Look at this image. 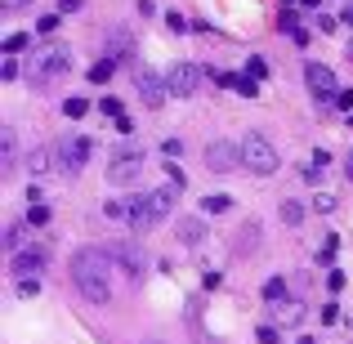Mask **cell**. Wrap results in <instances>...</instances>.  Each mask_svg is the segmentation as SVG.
<instances>
[{
    "mask_svg": "<svg viewBox=\"0 0 353 344\" xmlns=\"http://www.w3.org/2000/svg\"><path fill=\"white\" fill-rule=\"evenodd\" d=\"M81 5H85V0H59V14H77Z\"/></svg>",
    "mask_w": 353,
    "mask_h": 344,
    "instance_id": "cell-37",
    "label": "cell"
},
{
    "mask_svg": "<svg viewBox=\"0 0 353 344\" xmlns=\"http://www.w3.org/2000/svg\"><path fill=\"white\" fill-rule=\"evenodd\" d=\"M134 85H139V94H143L148 108H161L165 99H170V85H165V77H157V72H148V68L134 77Z\"/></svg>",
    "mask_w": 353,
    "mask_h": 344,
    "instance_id": "cell-9",
    "label": "cell"
},
{
    "mask_svg": "<svg viewBox=\"0 0 353 344\" xmlns=\"http://www.w3.org/2000/svg\"><path fill=\"white\" fill-rule=\"evenodd\" d=\"M174 201H179V183H161V188H152V192H139L134 197V232H148V228H157L161 219H170L174 215Z\"/></svg>",
    "mask_w": 353,
    "mask_h": 344,
    "instance_id": "cell-2",
    "label": "cell"
},
{
    "mask_svg": "<svg viewBox=\"0 0 353 344\" xmlns=\"http://www.w3.org/2000/svg\"><path fill=\"white\" fill-rule=\"evenodd\" d=\"M241 161H246L250 174H273L277 165H282V156H277V148L268 143L259 130H250V134L241 139Z\"/></svg>",
    "mask_w": 353,
    "mask_h": 344,
    "instance_id": "cell-3",
    "label": "cell"
},
{
    "mask_svg": "<svg viewBox=\"0 0 353 344\" xmlns=\"http://www.w3.org/2000/svg\"><path fill=\"white\" fill-rule=\"evenodd\" d=\"M313 210H318V215H327V210H336V197H327V192H318V197H313Z\"/></svg>",
    "mask_w": 353,
    "mask_h": 344,
    "instance_id": "cell-30",
    "label": "cell"
},
{
    "mask_svg": "<svg viewBox=\"0 0 353 344\" xmlns=\"http://www.w3.org/2000/svg\"><path fill=\"white\" fill-rule=\"evenodd\" d=\"M27 165H32V174H50L54 170V152L50 148H36V152L27 156Z\"/></svg>",
    "mask_w": 353,
    "mask_h": 344,
    "instance_id": "cell-18",
    "label": "cell"
},
{
    "mask_svg": "<svg viewBox=\"0 0 353 344\" xmlns=\"http://www.w3.org/2000/svg\"><path fill=\"white\" fill-rule=\"evenodd\" d=\"M103 215L108 219H112V224H134V197H117V201H108V206H103Z\"/></svg>",
    "mask_w": 353,
    "mask_h": 344,
    "instance_id": "cell-14",
    "label": "cell"
},
{
    "mask_svg": "<svg viewBox=\"0 0 353 344\" xmlns=\"http://www.w3.org/2000/svg\"><path fill=\"white\" fill-rule=\"evenodd\" d=\"M41 264H45L41 250H14V277H32V273H41Z\"/></svg>",
    "mask_w": 353,
    "mask_h": 344,
    "instance_id": "cell-13",
    "label": "cell"
},
{
    "mask_svg": "<svg viewBox=\"0 0 353 344\" xmlns=\"http://www.w3.org/2000/svg\"><path fill=\"white\" fill-rule=\"evenodd\" d=\"M277 27H282V32H295V27H300V23H295V14H291V9H286V14L277 18Z\"/></svg>",
    "mask_w": 353,
    "mask_h": 344,
    "instance_id": "cell-34",
    "label": "cell"
},
{
    "mask_svg": "<svg viewBox=\"0 0 353 344\" xmlns=\"http://www.w3.org/2000/svg\"><path fill=\"white\" fill-rule=\"evenodd\" d=\"M201 161H206V170H215V174H233L237 165H246L241 161V143H228V139H210Z\"/></svg>",
    "mask_w": 353,
    "mask_h": 344,
    "instance_id": "cell-5",
    "label": "cell"
},
{
    "mask_svg": "<svg viewBox=\"0 0 353 344\" xmlns=\"http://www.w3.org/2000/svg\"><path fill=\"white\" fill-rule=\"evenodd\" d=\"M99 112H103V117H112V121H117V117H125V108H121V99H112V94H108V99H103V103H99Z\"/></svg>",
    "mask_w": 353,
    "mask_h": 344,
    "instance_id": "cell-26",
    "label": "cell"
},
{
    "mask_svg": "<svg viewBox=\"0 0 353 344\" xmlns=\"http://www.w3.org/2000/svg\"><path fill=\"white\" fill-rule=\"evenodd\" d=\"M18 165V134L14 125H0V174H9Z\"/></svg>",
    "mask_w": 353,
    "mask_h": 344,
    "instance_id": "cell-12",
    "label": "cell"
},
{
    "mask_svg": "<svg viewBox=\"0 0 353 344\" xmlns=\"http://www.w3.org/2000/svg\"><path fill=\"white\" fill-rule=\"evenodd\" d=\"M264 300H268V304H277V300H286V282H282V277H273V282H268V286H264Z\"/></svg>",
    "mask_w": 353,
    "mask_h": 344,
    "instance_id": "cell-24",
    "label": "cell"
},
{
    "mask_svg": "<svg viewBox=\"0 0 353 344\" xmlns=\"http://www.w3.org/2000/svg\"><path fill=\"white\" fill-rule=\"evenodd\" d=\"M219 85H228V90H237V94H246V99H255L259 94V85H255V77H219Z\"/></svg>",
    "mask_w": 353,
    "mask_h": 344,
    "instance_id": "cell-17",
    "label": "cell"
},
{
    "mask_svg": "<svg viewBox=\"0 0 353 344\" xmlns=\"http://www.w3.org/2000/svg\"><path fill=\"white\" fill-rule=\"evenodd\" d=\"M108 59H130V32L125 27H112V32H108Z\"/></svg>",
    "mask_w": 353,
    "mask_h": 344,
    "instance_id": "cell-15",
    "label": "cell"
},
{
    "mask_svg": "<svg viewBox=\"0 0 353 344\" xmlns=\"http://www.w3.org/2000/svg\"><path fill=\"white\" fill-rule=\"evenodd\" d=\"M27 224H32V228H45V224H50V206L32 201V210H27Z\"/></svg>",
    "mask_w": 353,
    "mask_h": 344,
    "instance_id": "cell-21",
    "label": "cell"
},
{
    "mask_svg": "<svg viewBox=\"0 0 353 344\" xmlns=\"http://www.w3.org/2000/svg\"><path fill=\"white\" fill-rule=\"evenodd\" d=\"M340 23H345V27H353V5L345 9V14H340Z\"/></svg>",
    "mask_w": 353,
    "mask_h": 344,
    "instance_id": "cell-39",
    "label": "cell"
},
{
    "mask_svg": "<svg viewBox=\"0 0 353 344\" xmlns=\"http://www.w3.org/2000/svg\"><path fill=\"white\" fill-rule=\"evenodd\" d=\"M112 68H117V59L94 63V68H90V81H94V85H108V81H112Z\"/></svg>",
    "mask_w": 353,
    "mask_h": 344,
    "instance_id": "cell-20",
    "label": "cell"
},
{
    "mask_svg": "<svg viewBox=\"0 0 353 344\" xmlns=\"http://www.w3.org/2000/svg\"><path fill=\"white\" fill-rule=\"evenodd\" d=\"M304 300H291V295H286V300H277L273 304V318H277V327H300L304 322Z\"/></svg>",
    "mask_w": 353,
    "mask_h": 344,
    "instance_id": "cell-11",
    "label": "cell"
},
{
    "mask_svg": "<svg viewBox=\"0 0 353 344\" xmlns=\"http://www.w3.org/2000/svg\"><path fill=\"white\" fill-rule=\"evenodd\" d=\"M0 77H5V81H14V77H18V63L9 59V54H5V68H0Z\"/></svg>",
    "mask_w": 353,
    "mask_h": 344,
    "instance_id": "cell-36",
    "label": "cell"
},
{
    "mask_svg": "<svg viewBox=\"0 0 353 344\" xmlns=\"http://www.w3.org/2000/svg\"><path fill=\"white\" fill-rule=\"evenodd\" d=\"M108 255H112V264H121L125 273H143V255H139V246H130V241H112L108 246Z\"/></svg>",
    "mask_w": 353,
    "mask_h": 344,
    "instance_id": "cell-10",
    "label": "cell"
},
{
    "mask_svg": "<svg viewBox=\"0 0 353 344\" xmlns=\"http://www.w3.org/2000/svg\"><path fill=\"white\" fill-rule=\"evenodd\" d=\"M32 5V0H0V9H5V14H18V9H27Z\"/></svg>",
    "mask_w": 353,
    "mask_h": 344,
    "instance_id": "cell-32",
    "label": "cell"
},
{
    "mask_svg": "<svg viewBox=\"0 0 353 344\" xmlns=\"http://www.w3.org/2000/svg\"><path fill=\"white\" fill-rule=\"evenodd\" d=\"M54 27H59V14H45L41 23H36V32H54Z\"/></svg>",
    "mask_w": 353,
    "mask_h": 344,
    "instance_id": "cell-33",
    "label": "cell"
},
{
    "mask_svg": "<svg viewBox=\"0 0 353 344\" xmlns=\"http://www.w3.org/2000/svg\"><path fill=\"white\" fill-rule=\"evenodd\" d=\"M27 41H32L27 32H14V36L5 41V54H9V59H14V54H23V50H27Z\"/></svg>",
    "mask_w": 353,
    "mask_h": 344,
    "instance_id": "cell-22",
    "label": "cell"
},
{
    "mask_svg": "<svg viewBox=\"0 0 353 344\" xmlns=\"http://www.w3.org/2000/svg\"><path fill=\"white\" fill-rule=\"evenodd\" d=\"M165 85H170L174 99H192L201 90V68L197 63H174V68L165 72Z\"/></svg>",
    "mask_w": 353,
    "mask_h": 344,
    "instance_id": "cell-6",
    "label": "cell"
},
{
    "mask_svg": "<svg viewBox=\"0 0 353 344\" xmlns=\"http://www.w3.org/2000/svg\"><path fill=\"white\" fill-rule=\"evenodd\" d=\"M59 152H63V161H59L63 174H81V170H85V161H90V152H94V143H90L85 134H77V139H68Z\"/></svg>",
    "mask_w": 353,
    "mask_h": 344,
    "instance_id": "cell-8",
    "label": "cell"
},
{
    "mask_svg": "<svg viewBox=\"0 0 353 344\" xmlns=\"http://www.w3.org/2000/svg\"><path fill=\"white\" fill-rule=\"evenodd\" d=\"M143 165H148V156L139 152V148H121L112 161H108V183H117V188H130L134 179H143Z\"/></svg>",
    "mask_w": 353,
    "mask_h": 344,
    "instance_id": "cell-4",
    "label": "cell"
},
{
    "mask_svg": "<svg viewBox=\"0 0 353 344\" xmlns=\"http://www.w3.org/2000/svg\"><path fill=\"white\" fill-rule=\"evenodd\" d=\"M327 165H331V152H322V148H318V152L309 156V165H304V179H309V183H318L322 174H327Z\"/></svg>",
    "mask_w": 353,
    "mask_h": 344,
    "instance_id": "cell-16",
    "label": "cell"
},
{
    "mask_svg": "<svg viewBox=\"0 0 353 344\" xmlns=\"http://www.w3.org/2000/svg\"><path fill=\"white\" fill-rule=\"evenodd\" d=\"M201 210H206V215H224V210H228V197H206V201H201Z\"/></svg>",
    "mask_w": 353,
    "mask_h": 344,
    "instance_id": "cell-28",
    "label": "cell"
},
{
    "mask_svg": "<svg viewBox=\"0 0 353 344\" xmlns=\"http://www.w3.org/2000/svg\"><path fill=\"white\" fill-rule=\"evenodd\" d=\"M165 23H170V32H183V27H188V18L174 9V14H165Z\"/></svg>",
    "mask_w": 353,
    "mask_h": 344,
    "instance_id": "cell-31",
    "label": "cell"
},
{
    "mask_svg": "<svg viewBox=\"0 0 353 344\" xmlns=\"http://www.w3.org/2000/svg\"><path fill=\"white\" fill-rule=\"evenodd\" d=\"M255 340H259V344H277V340H282V331H277V327H259Z\"/></svg>",
    "mask_w": 353,
    "mask_h": 344,
    "instance_id": "cell-29",
    "label": "cell"
},
{
    "mask_svg": "<svg viewBox=\"0 0 353 344\" xmlns=\"http://www.w3.org/2000/svg\"><path fill=\"white\" fill-rule=\"evenodd\" d=\"M336 103H340V108H353V90H340V94H336Z\"/></svg>",
    "mask_w": 353,
    "mask_h": 344,
    "instance_id": "cell-38",
    "label": "cell"
},
{
    "mask_svg": "<svg viewBox=\"0 0 353 344\" xmlns=\"http://www.w3.org/2000/svg\"><path fill=\"white\" fill-rule=\"evenodd\" d=\"M201 237H206V224H201V219H183V224H179V241H188V246H197Z\"/></svg>",
    "mask_w": 353,
    "mask_h": 344,
    "instance_id": "cell-19",
    "label": "cell"
},
{
    "mask_svg": "<svg viewBox=\"0 0 353 344\" xmlns=\"http://www.w3.org/2000/svg\"><path fill=\"white\" fill-rule=\"evenodd\" d=\"M36 291H41V273L36 277H18V295H23V300H32Z\"/></svg>",
    "mask_w": 353,
    "mask_h": 344,
    "instance_id": "cell-25",
    "label": "cell"
},
{
    "mask_svg": "<svg viewBox=\"0 0 353 344\" xmlns=\"http://www.w3.org/2000/svg\"><path fill=\"white\" fill-rule=\"evenodd\" d=\"M63 112L77 121V117H85V112H90V103H85V99H68V103H63Z\"/></svg>",
    "mask_w": 353,
    "mask_h": 344,
    "instance_id": "cell-27",
    "label": "cell"
},
{
    "mask_svg": "<svg viewBox=\"0 0 353 344\" xmlns=\"http://www.w3.org/2000/svg\"><path fill=\"white\" fill-rule=\"evenodd\" d=\"M72 282L90 304H108L112 300V255L99 246H81L72 255Z\"/></svg>",
    "mask_w": 353,
    "mask_h": 344,
    "instance_id": "cell-1",
    "label": "cell"
},
{
    "mask_svg": "<svg viewBox=\"0 0 353 344\" xmlns=\"http://www.w3.org/2000/svg\"><path fill=\"white\" fill-rule=\"evenodd\" d=\"M345 174H349V179H353V152H349V161H345Z\"/></svg>",
    "mask_w": 353,
    "mask_h": 344,
    "instance_id": "cell-40",
    "label": "cell"
},
{
    "mask_svg": "<svg viewBox=\"0 0 353 344\" xmlns=\"http://www.w3.org/2000/svg\"><path fill=\"white\" fill-rule=\"evenodd\" d=\"M304 5H309V9H318V5H322V0H304Z\"/></svg>",
    "mask_w": 353,
    "mask_h": 344,
    "instance_id": "cell-41",
    "label": "cell"
},
{
    "mask_svg": "<svg viewBox=\"0 0 353 344\" xmlns=\"http://www.w3.org/2000/svg\"><path fill=\"white\" fill-rule=\"evenodd\" d=\"M246 72H250V77L259 81V77H264V72H268V63H264V59H250V68H246Z\"/></svg>",
    "mask_w": 353,
    "mask_h": 344,
    "instance_id": "cell-35",
    "label": "cell"
},
{
    "mask_svg": "<svg viewBox=\"0 0 353 344\" xmlns=\"http://www.w3.org/2000/svg\"><path fill=\"white\" fill-rule=\"evenodd\" d=\"M282 219H286V224H300V219H304V206H300V201H282Z\"/></svg>",
    "mask_w": 353,
    "mask_h": 344,
    "instance_id": "cell-23",
    "label": "cell"
},
{
    "mask_svg": "<svg viewBox=\"0 0 353 344\" xmlns=\"http://www.w3.org/2000/svg\"><path fill=\"white\" fill-rule=\"evenodd\" d=\"M304 81H309V94L313 99H336V72L327 63H304Z\"/></svg>",
    "mask_w": 353,
    "mask_h": 344,
    "instance_id": "cell-7",
    "label": "cell"
}]
</instances>
